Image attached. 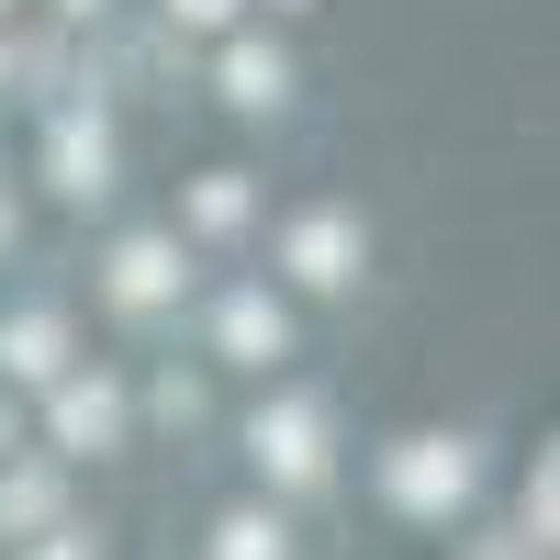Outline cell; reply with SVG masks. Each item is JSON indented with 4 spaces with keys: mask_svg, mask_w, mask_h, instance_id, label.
Returning <instances> with one entry per match:
<instances>
[{
    "mask_svg": "<svg viewBox=\"0 0 560 560\" xmlns=\"http://www.w3.org/2000/svg\"><path fill=\"white\" fill-rule=\"evenodd\" d=\"M179 12H224V0H179Z\"/></svg>",
    "mask_w": 560,
    "mask_h": 560,
    "instance_id": "1",
    "label": "cell"
}]
</instances>
